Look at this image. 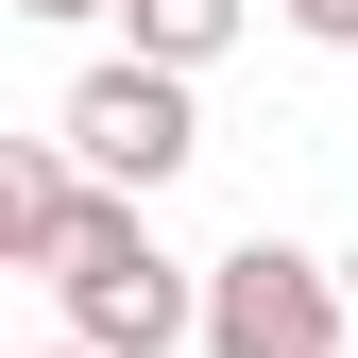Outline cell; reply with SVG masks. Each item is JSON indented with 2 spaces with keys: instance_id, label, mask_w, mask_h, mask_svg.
I'll use <instances>...</instances> for the list:
<instances>
[{
  "instance_id": "cell-1",
  "label": "cell",
  "mask_w": 358,
  "mask_h": 358,
  "mask_svg": "<svg viewBox=\"0 0 358 358\" xmlns=\"http://www.w3.org/2000/svg\"><path fill=\"white\" fill-rule=\"evenodd\" d=\"M52 290H69V341H85V358H171V341H205V273H188V256H154L137 188L85 205V239L52 256Z\"/></svg>"
},
{
  "instance_id": "cell-7",
  "label": "cell",
  "mask_w": 358,
  "mask_h": 358,
  "mask_svg": "<svg viewBox=\"0 0 358 358\" xmlns=\"http://www.w3.org/2000/svg\"><path fill=\"white\" fill-rule=\"evenodd\" d=\"M17 17H52V34H69V17H120V0H17Z\"/></svg>"
},
{
  "instance_id": "cell-2",
  "label": "cell",
  "mask_w": 358,
  "mask_h": 358,
  "mask_svg": "<svg viewBox=\"0 0 358 358\" xmlns=\"http://www.w3.org/2000/svg\"><path fill=\"white\" fill-rule=\"evenodd\" d=\"M205 358H341V273L307 239L205 256Z\"/></svg>"
},
{
  "instance_id": "cell-3",
  "label": "cell",
  "mask_w": 358,
  "mask_h": 358,
  "mask_svg": "<svg viewBox=\"0 0 358 358\" xmlns=\"http://www.w3.org/2000/svg\"><path fill=\"white\" fill-rule=\"evenodd\" d=\"M69 154L103 171V188H137V205H154L171 171L205 154V120H188V69H85V85H69Z\"/></svg>"
},
{
  "instance_id": "cell-4",
  "label": "cell",
  "mask_w": 358,
  "mask_h": 358,
  "mask_svg": "<svg viewBox=\"0 0 358 358\" xmlns=\"http://www.w3.org/2000/svg\"><path fill=\"white\" fill-rule=\"evenodd\" d=\"M85 205H103V171H85L69 137H17V154H0V256H17V273H52V256L85 239Z\"/></svg>"
},
{
  "instance_id": "cell-6",
  "label": "cell",
  "mask_w": 358,
  "mask_h": 358,
  "mask_svg": "<svg viewBox=\"0 0 358 358\" xmlns=\"http://www.w3.org/2000/svg\"><path fill=\"white\" fill-rule=\"evenodd\" d=\"M273 17L307 34V52H358V0H273Z\"/></svg>"
},
{
  "instance_id": "cell-5",
  "label": "cell",
  "mask_w": 358,
  "mask_h": 358,
  "mask_svg": "<svg viewBox=\"0 0 358 358\" xmlns=\"http://www.w3.org/2000/svg\"><path fill=\"white\" fill-rule=\"evenodd\" d=\"M137 17V69H205V52H239V0H120Z\"/></svg>"
},
{
  "instance_id": "cell-8",
  "label": "cell",
  "mask_w": 358,
  "mask_h": 358,
  "mask_svg": "<svg viewBox=\"0 0 358 358\" xmlns=\"http://www.w3.org/2000/svg\"><path fill=\"white\" fill-rule=\"evenodd\" d=\"M52 358H85V341H52Z\"/></svg>"
}]
</instances>
